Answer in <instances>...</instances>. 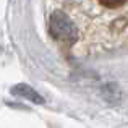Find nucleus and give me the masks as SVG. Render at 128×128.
<instances>
[{
  "label": "nucleus",
  "mask_w": 128,
  "mask_h": 128,
  "mask_svg": "<svg viewBox=\"0 0 128 128\" xmlns=\"http://www.w3.org/2000/svg\"><path fill=\"white\" fill-rule=\"evenodd\" d=\"M50 34L54 36V39L60 42H66V44H73L78 39V31L76 26L73 24V21L62 12H55L50 16Z\"/></svg>",
  "instance_id": "obj_1"
},
{
  "label": "nucleus",
  "mask_w": 128,
  "mask_h": 128,
  "mask_svg": "<svg viewBox=\"0 0 128 128\" xmlns=\"http://www.w3.org/2000/svg\"><path fill=\"white\" fill-rule=\"evenodd\" d=\"M13 92L18 94V96L26 97V99L32 100V102H36V104H44V99H42V97L39 96V94L36 92L32 88H29V86H26V84H18V86H15V88H13Z\"/></svg>",
  "instance_id": "obj_2"
},
{
  "label": "nucleus",
  "mask_w": 128,
  "mask_h": 128,
  "mask_svg": "<svg viewBox=\"0 0 128 128\" xmlns=\"http://www.w3.org/2000/svg\"><path fill=\"white\" fill-rule=\"evenodd\" d=\"M126 2H128V0H99L100 5L106 6V8H110V10H114V8H120V6L125 5Z\"/></svg>",
  "instance_id": "obj_3"
}]
</instances>
